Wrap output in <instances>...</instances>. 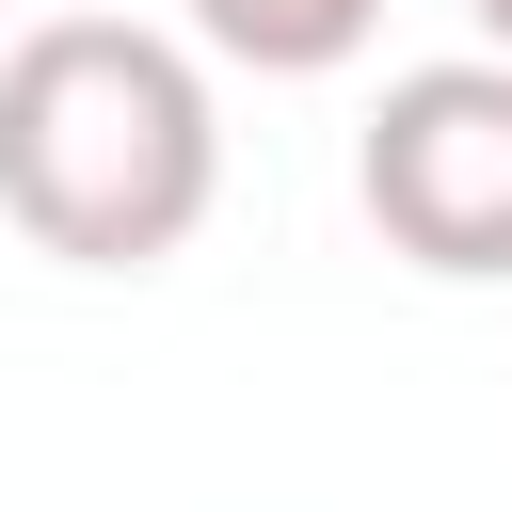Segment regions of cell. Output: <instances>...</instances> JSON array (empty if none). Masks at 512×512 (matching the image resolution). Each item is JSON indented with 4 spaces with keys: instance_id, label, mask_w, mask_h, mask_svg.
Returning <instances> with one entry per match:
<instances>
[{
    "instance_id": "cell-1",
    "label": "cell",
    "mask_w": 512,
    "mask_h": 512,
    "mask_svg": "<svg viewBox=\"0 0 512 512\" xmlns=\"http://www.w3.org/2000/svg\"><path fill=\"white\" fill-rule=\"evenodd\" d=\"M224 192L208 64L144 16H48L0 48V224L64 272H160Z\"/></svg>"
},
{
    "instance_id": "cell-2",
    "label": "cell",
    "mask_w": 512,
    "mask_h": 512,
    "mask_svg": "<svg viewBox=\"0 0 512 512\" xmlns=\"http://www.w3.org/2000/svg\"><path fill=\"white\" fill-rule=\"evenodd\" d=\"M352 192L384 224V256L448 272V288H496L512 272V64L464 48V64H400L368 144H352Z\"/></svg>"
},
{
    "instance_id": "cell-3",
    "label": "cell",
    "mask_w": 512,
    "mask_h": 512,
    "mask_svg": "<svg viewBox=\"0 0 512 512\" xmlns=\"http://www.w3.org/2000/svg\"><path fill=\"white\" fill-rule=\"evenodd\" d=\"M384 32V0H192V48L256 64V80H336Z\"/></svg>"
},
{
    "instance_id": "cell-4",
    "label": "cell",
    "mask_w": 512,
    "mask_h": 512,
    "mask_svg": "<svg viewBox=\"0 0 512 512\" xmlns=\"http://www.w3.org/2000/svg\"><path fill=\"white\" fill-rule=\"evenodd\" d=\"M464 16H480V48H496V64H512V0H464Z\"/></svg>"
}]
</instances>
